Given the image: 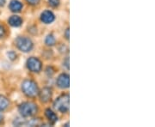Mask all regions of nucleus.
<instances>
[{
    "mask_svg": "<svg viewBox=\"0 0 155 127\" xmlns=\"http://www.w3.org/2000/svg\"><path fill=\"white\" fill-rule=\"evenodd\" d=\"M4 34H5V29H4V28L0 25V38L3 37Z\"/></svg>",
    "mask_w": 155,
    "mask_h": 127,
    "instance_id": "nucleus-17",
    "label": "nucleus"
},
{
    "mask_svg": "<svg viewBox=\"0 0 155 127\" xmlns=\"http://www.w3.org/2000/svg\"><path fill=\"white\" fill-rule=\"evenodd\" d=\"M19 112L23 117L33 116L37 112V107L32 102H25L19 106Z\"/></svg>",
    "mask_w": 155,
    "mask_h": 127,
    "instance_id": "nucleus-2",
    "label": "nucleus"
},
{
    "mask_svg": "<svg viewBox=\"0 0 155 127\" xmlns=\"http://www.w3.org/2000/svg\"><path fill=\"white\" fill-rule=\"evenodd\" d=\"M41 19L46 24H49V23H51V22H53L54 21V15L51 11H46L41 14Z\"/></svg>",
    "mask_w": 155,
    "mask_h": 127,
    "instance_id": "nucleus-7",
    "label": "nucleus"
},
{
    "mask_svg": "<svg viewBox=\"0 0 155 127\" xmlns=\"http://www.w3.org/2000/svg\"><path fill=\"white\" fill-rule=\"evenodd\" d=\"M51 95H52V91H51V89L48 88H43L42 91L41 92V94H40V98H41V101L47 102V101H48L50 98H51Z\"/></svg>",
    "mask_w": 155,
    "mask_h": 127,
    "instance_id": "nucleus-8",
    "label": "nucleus"
},
{
    "mask_svg": "<svg viewBox=\"0 0 155 127\" xmlns=\"http://www.w3.org/2000/svg\"><path fill=\"white\" fill-rule=\"evenodd\" d=\"M50 5L52 6H58L60 4V0H49Z\"/></svg>",
    "mask_w": 155,
    "mask_h": 127,
    "instance_id": "nucleus-15",
    "label": "nucleus"
},
{
    "mask_svg": "<svg viewBox=\"0 0 155 127\" xmlns=\"http://www.w3.org/2000/svg\"><path fill=\"white\" fill-rule=\"evenodd\" d=\"M57 84L61 88L69 87V76L67 74H62L57 79Z\"/></svg>",
    "mask_w": 155,
    "mask_h": 127,
    "instance_id": "nucleus-6",
    "label": "nucleus"
},
{
    "mask_svg": "<svg viewBox=\"0 0 155 127\" xmlns=\"http://www.w3.org/2000/svg\"><path fill=\"white\" fill-rule=\"evenodd\" d=\"M1 119H2V114L0 113V121H1Z\"/></svg>",
    "mask_w": 155,
    "mask_h": 127,
    "instance_id": "nucleus-20",
    "label": "nucleus"
},
{
    "mask_svg": "<svg viewBox=\"0 0 155 127\" xmlns=\"http://www.w3.org/2000/svg\"><path fill=\"white\" fill-rule=\"evenodd\" d=\"M54 106L56 110L60 111L61 113H67L69 110V95L64 94L60 96L54 101Z\"/></svg>",
    "mask_w": 155,
    "mask_h": 127,
    "instance_id": "nucleus-1",
    "label": "nucleus"
},
{
    "mask_svg": "<svg viewBox=\"0 0 155 127\" xmlns=\"http://www.w3.org/2000/svg\"><path fill=\"white\" fill-rule=\"evenodd\" d=\"M45 43L48 46H54L55 44V38L52 34H49L47 36V38L45 40Z\"/></svg>",
    "mask_w": 155,
    "mask_h": 127,
    "instance_id": "nucleus-13",
    "label": "nucleus"
},
{
    "mask_svg": "<svg viewBox=\"0 0 155 127\" xmlns=\"http://www.w3.org/2000/svg\"><path fill=\"white\" fill-rule=\"evenodd\" d=\"M27 66L28 68L33 72H38L41 69V63L36 58H30L27 61Z\"/></svg>",
    "mask_w": 155,
    "mask_h": 127,
    "instance_id": "nucleus-5",
    "label": "nucleus"
},
{
    "mask_svg": "<svg viewBox=\"0 0 155 127\" xmlns=\"http://www.w3.org/2000/svg\"><path fill=\"white\" fill-rule=\"evenodd\" d=\"M5 3V0H0V6H3Z\"/></svg>",
    "mask_w": 155,
    "mask_h": 127,
    "instance_id": "nucleus-19",
    "label": "nucleus"
},
{
    "mask_svg": "<svg viewBox=\"0 0 155 127\" xmlns=\"http://www.w3.org/2000/svg\"><path fill=\"white\" fill-rule=\"evenodd\" d=\"M9 106V101L5 96L0 95V111L5 110Z\"/></svg>",
    "mask_w": 155,
    "mask_h": 127,
    "instance_id": "nucleus-12",
    "label": "nucleus"
},
{
    "mask_svg": "<svg viewBox=\"0 0 155 127\" xmlns=\"http://www.w3.org/2000/svg\"><path fill=\"white\" fill-rule=\"evenodd\" d=\"M22 3L18 0H11L10 4V9L13 12H19L22 10Z\"/></svg>",
    "mask_w": 155,
    "mask_h": 127,
    "instance_id": "nucleus-9",
    "label": "nucleus"
},
{
    "mask_svg": "<svg viewBox=\"0 0 155 127\" xmlns=\"http://www.w3.org/2000/svg\"><path fill=\"white\" fill-rule=\"evenodd\" d=\"M27 1H28V4H30V5H36V4H38L40 0H27Z\"/></svg>",
    "mask_w": 155,
    "mask_h": 127,
    "instance_id": "nucleus-16",
    "label": "nucleus"
},
{
    "mask_svg": "<svg viewBox=\"0 0 155 127\" xmlns=\"http://www.w3.org/2000/svg\"><path fill=\"white\" fill-rule=\"evenodd\" d=\"M22 88L23 93L30 97H34L38 94V88L33 81H25L22 83Z\"/></svg>",
    "mask_w": 155,
    "mask_h": 127,
    "instance_id": "nucleus-3",
    "label": "nucleus"
},
{
    "mask_svg": "<svg viewBox=\"0 0 155 127\" xmlns=\"http://www.w3.org/2000/svg\"><path fill=\"white\" fill-rule=\"evenodd\" d=\"M7 56H8V58H9L11 60H14V59L17 58V54H16V52H13V51H10V52H7Z\"/></svg>",
    "mask_w": 155,
    "mask_h": 127,
    "instance_id": "nucleus-14",
    "label": "nucleus"
},
{
    "mask_svg": "<svg viewBox=\"0 0 155 127\" xmlns=\"http://www.w3.org/2000/svg\"><path fill=\"white\" fill-rule=\"evenodd\" d=\"M9 23L11 24L12 27L17 28V27L21 26V24H22V19L19 17H17V16H13V17H11L9 19Z\"/></svg>",
    "mask_w": 155,
    "mask_h": 127,
    "instance_id": "nucleus-10",
    "label": "nucleus"
},
{
    "mask_svg": "<svg viewBox=\"0 0 155 127\" xmlns=\"http://www.w3.org/2000/svg\"><path fill=\"white\" fill-rule=\"evenodd\" d=\"M46 116H47V118H48L52 123H55V122L58 120V117H57V115H56L53 111L50 110V109H47V110H46Z\"/></svg>",
    "mask_w": 155,
    "mask_h": 127,
    "instance_id": "nucleus-11",
    "label": "nucleus"
},
{
    "mask_svg": "<svg viewBox=\"0 0 155 127\" xmlns=\"http://www.w3.org/2000/svg\"><path fill=\"white\" fill-rule=\"evenodd\" d=\"M66 36H67V39H69V28L67 29V32H66Z\"/></svg>",
    "mask_w": 155,
    "mask_h": 127,
    "instance_id": "nucleus-18",
    "label": "nucleus"
},
{
    "mask_svg": "<svg viewBox=\"0 0 155 127\" xmlns=\"http://www.w3.org/2000/svg\"><path fill=\"white\" fill-rule=\"evenodd\" d=\"M16 45L18 49L24 52H29L33 47V43L30 40L26 37H19L16 40Z\"/></svg>",
    "mask_w": 155,
    "mask_h": 127,
    "instance_id": "nucleus-4",
    "label": "nucleus"
}]
</instances>
